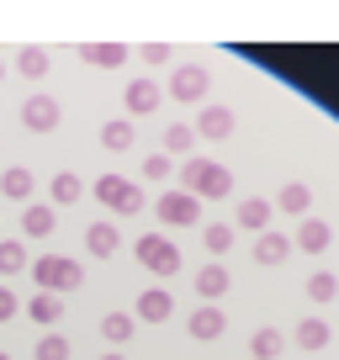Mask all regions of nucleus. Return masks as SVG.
Masks as SVG:
<instances>
[{"label": "nucleus", "mask_w": 339, "mask_h": 360, "mask_svg": "<svg viewBox=\"0 0 339 360\" xmlns=\"http://www.w3.org/2000/svg\"><path fill=\"white\" fill-rule=\"evenodd\" d=\"M271 217H276V207L265 196H244L238 212H234V228H249V233L260 238V233H271Z\"/></svg>", "instance_id": "1a4fd4ad"}, {"label": "nucleus", "mask_w": 339, "mask_h": 360, "mask_svg": "<svg viewBox=\"0 0 339 360\" xmlns=\"http://www.w3.org/2000/svg\"><path fill=\"white\" fill-rule=\"evenodd\" d=\"M175 175H181V191H191L196 202H223V196L234 191V175H228L217 159H196V154H191Z\"/></svg>", "instance_id": "f257e3e1"}, {"label": "nucleus", "mask_w": 339, "mask_h": 360, "mask_svg": "<svg viewBox=\"0 0 339 360\" xmlns=\"http://www.w3.org/2000/svg\"><path fill=\"white\" fill-rule=\"evenodd\" d=\"M170 175H175V165H170V154H148V159H143V180H154V186H165Z\"/></svg>", "instance_id": "2f4dec72"}, {"label": "nucleus", "mask_w": 339, "mask_h": 360, "mask_svg": "<svg viewBox=\"0 0 339 360\" xmlns=\"http://www.w3.org/2000/svg\"><path fill=\"white\" fill-rule=\"evenodd\" d=\"M48 196H53V207H75L79 196H85V180H79L75 169H58L53 186H48Z\"/></svg>", "instance_id": "4be33fe9"}, {"label": "nucleus", "mask_w": 339, "mask_h": 360, "mask_svg": "<svg viewBox=\"0 0 339 360\" xmlns=\"http://www.w3.org/2000/svg\"><path fill=\"white\" fill-rule=\"evenodd\" d=\"M37 360H69V339L64 334H43L37 339Z\"/></svg>", "instance_id": "473e14b6"}, {"label": "nucleus", "mask_w": 339, "mask_h": 360, "mask_svg": "<svg viewBox=\"0 0 339 360\" xmlns=\"http://www.w3.org/2000/svg\"><path fill=\"white\" fill-rule=\"evenodd\" d=\"M91 191H96V202H101L106 212H122V217H138L148 207L143 186H133V180H122V175H101Z\"/></svg>", "instance_id": "7ed1b4c3"}, {"label": "nucleus", "mask_w": 339, "mask_h": 360, "mask_svg": "<svg viewBox=\"0 0 339 360\" xmlns=\"http://www.w3.org/2000/svg\"><path fill=\"white\" fill-rule=\"evenodd\" d=\"M191 148H196V127L191 122H170L165 127V154H186L191 159Z\"/></svg>", "instance_id": "cd10ccee"}, {"label": "nucleus", "mask_w": 339, "mask_h": 360, "mask_svg": "<svg viewBox=\"0 0 339 360\" xmlns=\"http://www.w3.org/2000/svg\"><path fill=\"white\" fill-rule=\"evenodd\" d=\"M32 259H27V244L22 238H0V276H16V270H27Z\"/></svg>", "instance_id": "c85d7f7f"}, {"label": "nucleus", "mask_w": 339, "mask_h": 360, "mask_svg": "<svg viewBox=\"0 0 339 360\" xmlns=\"http://www.w3.org/2000/svg\"><path fill=\"white\" fill-rule=\"evenodd\" d=\"M159 101H165V90H159L154 79H133V85H127V117L159 112Z\"/></svg>", "instance_id": "2eb2a0df"}, {"label": "nucleus", "mask_w": 339, "mask_h": 360, "mask_svg": "<svg viewBox=\"0 0 339 360\" xmlns=\"http://www.w3.org/2000/svg\"><path fill=\"white\" fill-rule=\"evenodd\" d=\"M170 313H175V297H170L165 286H148V292L133 302V318H138V323H165Z\"/></svg>", "instance_id": "9b49d317"}, {"label": "nucleus", "mask_w": 339, "mask_h": 360, "mask_svg": "<svg viewBox=\"0 0 339 360\" xmlns=\"http://www.w3.org/2000/svg\"><path fill=\"white\" fill-rule=\"evenodd\" d=\"M133 122H127V117H117V122H106L101 127V148H106V154H127V148H133Z\"/></svg>", "instance_id": "393cba45"}, {"label": "nucleus", "mask_w": 339, "mask_h": 360, "mask_svg": "<svg viewBox=\"0 0 339 360\" xmlns=\"http://www.w3.org/2000/svg\"><path fill=\"white\" fill-rule=\"evenodd\" d=\"M133 255H138V265H143L148 276H165V281L181 270V249L170 244L165 233H143V238L133 244Z\"/></svg>", "instance_id": "20e7f679"}, {"label": "nucleus", "mask_w": 339, "mask_h": 360, "mask_svg": "<svg viewBox=\"0 0 339 360\" xmlns=\"http://www.w3.org/2000/svg\"><path fill=\"white\" fill-rule=\"evenodd\" d=\"M85 249H91L96 259H112L117 249H122V233H117V223H91V228H85Z\"/></svg>", "instance_id": "a211bd4d"}, {"label": "nucleus", "mask_w": 339, "mask_h": 360, "mask_svg": "<svg viewBox=\"0 0 339 360\" xmlns=\"http://www.w3.org/2000/svg\"><path fill=\"white\" fill-rule=\"evenodd\" d=\"M58 228V212H53V202H32L22 212V238H48Z\"/></svg>", "instance_id": "dca6fc26"}, {"label": "nucleus", "mask_w": 339, "mask_h": 360, "mask_svg": "<svg viewBox=\"0 0 339 360\" xmlns=\"http://www.w3.org/2000/svg\"><path fill=\"white\" fill-rule=\"evenodd\" d=\"M58 117H64V106H58L48 90H32V96L22 101V127H27V133H53Z\"/></svg>", "instance_id": "0eeeda50"}, {"label": "nucleus", "mask_w": 339, "mask_h": 360, "mask_svg": "<svg viewBox=\"0 0 339 360\" xmlns=\"http://www.w3.org/2000/svg\"><path fill=\"white\" fill-rule=\"evenodd\" d=\"M48 64H53V58H48V48H37V43H27L22 53H16V75L22 79H43Z\"/></svg>", "instance_id": "b1692460"}, {"label": "nucleus", "mask_w": 339, "mask_h": 360, "mask_svg": "<svg viewBox=\"0 0 339 360\" xmlns=\"http://www.w3.org/2000/svg\"><path fill=\"white\" fill-rule=\"evenodd\" d=\"M191 286H196V297H207V302H217V297H228V286H234V276H228V265L223 259H207L202 270L191 276Z\"/></svg>", "instance_id": "9d476101"}, {"label": "nucleus", "mask_w": 339, "mask_h": 360, "mask_svg": "<svg viewBox=\"0 0 339 360\" xmlns=\"http://www.w3.org/2000/svg\"><path fill=\"white\" fill-rule=\"evenodd\" d=\"M276 212H292V217H313V191H307L302 180L281 186V196H276Z\"/></svg>", "instance_id": "412c9836"}, {"label": "nucleus", "mask_w": 339, "mask_h": 360, "mask_svg": "<svg viewBox=\"0 0 339 360\" xmlns=\"http://www.w3.org/2000/svg\"><path fill=\"white\" fill-rule=\"evenodd\" d=\"M286 339L276 334V328H255V339H249V360H281Z\"/></svg>", "instance_id": "bb28decb"}, {"label": "nucleus", "mask_w": 339, "mask_h": 360, "mask_svg": "<svg viewBox=\"0 0 339 360\" xmlns=\"http://www.w3.org/2000/svg\"><path fill=\"white\" fill-rule=\"evenodd\" d=\"M202 244L212 249V255H228V249H234V223H207L202 228Z\"/></svg>", "instance_id": "7c9ffc66"}, {"label": "nucleus", "mask_w": 339, "mask_h": 360, "mask_svg": "<svg viewBox=\"0 0 339 360\" xmlns=\"http://www.w3.org/2000/svg\"><path fill=\"white\" fill-rule=\"evenodd\" d=\"M292 238L286 233H260L255 238V265H265V270H276V265H286V259H292Z\"/></svg>", "instance_id": "f8f14e48"}, {"label": "nucleus", "mask_w": 339, "mask_h": 360, "mask_svg": "<svg viewBox=\"0 0 339 360\" xmlns=\"http://www.w3.org/2000/svg\"><path fill=\"white\" fill-rule=\"evenodd\" d=\"M302 255H324L328 244H334V228L324 223V217H302V228H297V238H292Z\"/></svg>", "instance_id": "4468645a"}, {"label": "nucleus", "mask_w": 339, "mask_h": 360, "mask_svg": "<svg viewBox=\"0 0 339 360\" xmlns=\"http://www.w3.org/2000/svg\"><path fill=\"white\" fill-rule=\"evenodd\" d=\"M16 313H22V302H16V297L6 292V286H0V323H11Z\"/></svg>", "instance_id": "f704fd0d"}, {"label": "nucleus", "mask_w": 339, "mask_h": 360, "mask_svg": "<svg viewBox=\"0 0 339 360\" xmlns=\"http://www.w3.org/2000/svg\"><path fill=\"white\" fill-rule=\"evenodd\" d=\"M79 58L96 69H122L127 58H133V48L127 43H79Z\"/></svg>", "instance_id": "ddd939ff"}, {"label": "nucleus", "mask_w": 339, "mask_h": 360, "mask_svg": "<svg viewBox=\"0 0 339 360\" xmlns=\"http://www.w3.org/2000/svg\"><path fill=\"white\" fill-rule=\"evenodd\" d=\"M27 318H32L37 328H48V334H53V328H58V318H64V297H53V292H37L32 302H27Z\"/></svg>", "instance_id": "f3484780"}, {"label": "nucleus", "mask_w": 339, "mask_h": 360, "mask_svg": "<svg viewBox=\"0 0 339 360\" xmlns=\"http://www.w3.org/2000/svg\"><path fill=\"white\" fill-rule=\"evenodd\" d=\"M133 328H138V318L133 313H106L101 318V339H106V345H127V339H133Z\"/></svg>", "instance_id": "a878e982"}, {"label": "nucleus", "mask_w": 339, "mask_h": 360, "mask_svg": "<svg viewBox=\"0 0 339 360\" xmlns=\"http://www.w3.org/2000/svg\"><path fill=\"white\" fill-rule=\"evenodd\" d=\"M0 360H11V355H6V349H0Z\"/></svg>", "instance_id": "4c0bfd02"}, {"label": "nucleus", "mask_w": 339, "mask_h": 360, "mask_svg": "<svg viewBox=\"0 0 339 360\" xmlns=\"http://www.w3.org/2000/svg\"><path fill=\"white\" fill-rule=\"evenodd\" d=\"M328 339H334V328L324 323V318H302V323H297V349H328Z\"/></svg>", "instance_id": "5701e85b"}, {"label": "nucleus", "mask_w": 339, "mask_h": 360, "mask_svg": "<svg viewBox=\"0 0 339 360\" xmlns=\"http://www.w3.org/2000/svg\"><path fill=\"white\" fill-rule=\"evenodd\" d=\"M186 334L202 339V345H212V339H223V334H228V313H223L217 302L191 307V318H186Z\"/></svg>", "instance_id": "6e6552de"}, {"label": "nucleus", "mask_w": 339, "mask_h": 360, "mask_svg": "<svg viewBox=\"0 0 339 360\" xmlns=\"http://www.w3.org/2000/svg\"><path fill=\"white\" fill-rule=\"evenodd\" d=\"M32 281L37 292H53V297H69L85 286V265L75 255H37L32 259Z\"/></svg>", "instance_id": "f03ea898"}, {"label": "nucleus", "mask_w": 339, "mask_h": 360, "mask_svg": "<svg viewBox=\"0 0 339 360\" xmlns=\"http://www.w3.org/2000/svg\"><path fill=\"white\" fill-rule=\"evenodd\" d=\"M207 90H212V75H207V64H175L170 69V96L175 101H207Z\"/></svg>", "instance_id": "423d86ee"}, {"label": "nucleus", "mask_w": 339, "mask_h": 360, "mask_svg": "<svg viewBox=\"0 0 339 360\" xmlns=\"http://www.w3.org/2000/svg\"><path fill=\"white\" fill-rule=\"evenodd\" d=\"M302 292L313 297V302H334V297H339V276H334V270H313Z\"/></svg>", "instance_id": "c756f323"}, {"label": "nucleus", "mask_w": 339, "mask_h": 360, "mask_svg": "<svg viewBox=\"0 0 339 360\" xmlns=\"http://www.w3.org/2000/svg\"><path fill=\"white\" fill-rule=\"evenodd\" d=\"M0 79H6V58H0Z\"/></svg>", "instance_id": "e433bc0d"}, {"label": "nucleus", "mask_w": 339, "mask_h": 360, "mask_svg": "<svg viewBox=\"0 0 339 360\" xmlns=\"http://www.w3.org/2000/svg\"><path fill=\"white\" fill-rule=\"evenodd\" d=\"M154 212H159V223L165 228H191V223H202V202H196L191 191H159V202H154Z\"/></svg>", "instance_id": "39448f33"}, {"label": "nucleus", "mask_w": 339, "mask_h": 360, "mask_svg": "<svg viewBox=\"0 0 339 360\" xmlns=\"http://www.w3.org/2000/svg\"><path fill=\"white\" fill-rule=\"evenodd\" d=\"M101 360H127V355H122V349H106V355H101Z\"/></svg>", "instance_id": "c9c22d12"}, {"label": "nucleus", "mask_w": 339, "mask_h": 360, "mask_svg": "<svg viewBox=\"0 0 339 360\" xmlns=\"http://www.w3.org/2000/svg\"><path fill=\"white\" fill-rule=\"evenodd\" d=\"M138 58H143L148 69H159V64H170V58H175V48H170V43H143V48H138Z\"/></svg>", "instance_id": "72a5a7b5"}, {"label": "nucleus", "mask_w": 339, "mask_h": 360, "mask_svg": "<svg viewBox=\"0 0 339 360\" xmlns=\"http://www.w3.org/2000/svg\"><path fill=\"white\" fill-rule=\"evenodd\" d=\"M196 138H228L234 133V112L228 106H202V117H196Z\"/></svg>", "instance_id": "aec40b11"}, {"label": "nucleus", "mask_w": 339, "mask_h": 360, "mask_svg": "<svg viewBox=\"0 0 339 360\" xmlns=\"http://www.w3.org/2000/svg\"><path fill=\"white\" fill-rule=\"evenodd\" d=\"M32 191H37V175L32 169H6V175H0V196H6V202H32Z\"/></svg>", "instance_id": "6ab92c4d"}]
</instances>
